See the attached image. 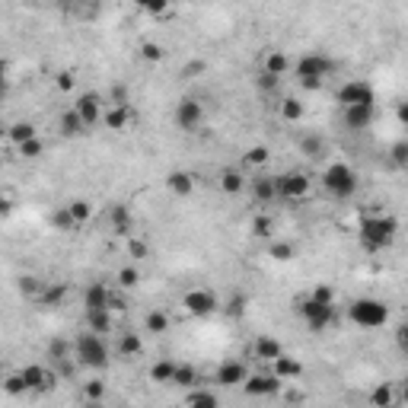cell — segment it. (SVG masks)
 <instances>
[{
    "label": "cell",
    "instance_id": "obj_14",
    "mask_svg": "<svg viewBox=\"0 0 408 408\" xmlns=\"http://www.w3.org/2000/svg\"><path fill=\"white\" fill-rule=\"evenodd\" d=\"M19 373H23L29 392H49V389H54V383H58V373L49 370V367H42V364H29Z\"/></svg>",
    "mask_w": 408,
    "mask_h": 408
},
{
    "label": "cell",
    "instance_id": "obj_29",
    "mask_svg": "<svg viewBox=\"0 0 408 408\" xmlns=\"http://www.w3.org/2000/svg\"><path fill=\"white\" fill-rule=\"evenodd\" d=\"M67 300V287L64 284H45V290L39 294V306H45V310H58L61 303Z\"/></svg>",
    "mask_w": 408,
    "mask_h": 408
},
{
    "label": "cell",
    "instance_id": "obj_58",
    "mask_svg": "<svg viewBox=\"0 0 408 408\" xmlns=\"http://www.w3.org/2000/svg\"><path fill=\"white\" fill-rule=\"evenodd\" d=\"M204 71H208V64H204V61H192V64L182 71V77H195V73H204Z\"/></svg>",
    "mask_w": 408,
    "mask_h": 408
},
{
    "label": "cell",
    "instance_id": "obj_2",
    "mask_svg": "<svg viewBox=\"0 0 408 408\" xmlns=\"http://www.w3.org/2000/svg\"><path fill=\"white\" fill-rule=\"evenodd\" d=\"M73 357H77V364L86 367V370H108V364H112V348L106 345V335L86 329L73 338Z\"/></svg>",
    "mask_w": 408,
    "mask_h": 408
},
{
    "label": "cell",
    "instance_id": "obj_35",
    "mask_svg": "<svg viewBox=\"0 0 408 408\" xmlns=\"http://www.w3.org/2000/svg\"><path fill=\"white\" fill-rule=\"evenodd\" d=\"M300 151H303V156H310V160H322L325 156V138H319V134H303Z\"/></svg>",
    "mask_w": 408,
    "mask_h": 408
},
{
    "label": "cell",
    "instance_id": "obj_42",
    "mask_svg": "<svg viewBox=\"0 0 408 408\" xmlns=\"http://www.w3.org/2000/svg\"><path fill=\"white\" fill-rule=\"evenodd\" d=\"M185 402L188 405H198V408H217L220 399H217V392H210V389H192L185 396Z\"/></svg>",
    "mask_w": 408,
    "mask_h": 408
},
{
    "label": "cell",
    "instance_id": "obj_49",
    "mask_svg": "<svg viewBox=\"0 0 408 408\" xmlns=\"http://www.w3.org/2000/svg\"><path fill=\"white\" fill-rule=\"evenodd\" d=\"M106 102L108 106H131V90L125 83H115L112 90L106 93Z\"/></svg>",
    "mask_w": 408,
    "mask_h": 408
},
{
    "label": "cell",
    "instance_id": "obj_53",
    "mask_svg": "<svg viewBox=\"0 0 408 408\" xmlns=\"http://www.w3.org/2000/svg\"><path fill=\"white\" fill-rule=\"evenodd\" d=\"M310 297L319 303H335V287H332V284H316V287L310 290Z\"/></svg>",
    "mask_w": 408,
    "mask_h": 408
},
{
    "label": "cell",
    "instance_id": "obj_45",
    "mask_svg": "<svg viewBox=\"0 0 408 408\" xmlns=\"http://www.w3.org/2000/svg\"><path fill=\"white\" fill-rule=\"evenodd\" d=\"M16 151L23 160H39V156L45 153V141L42 138H29V141H23V144H16Z\"/></svg>",
    "mask_w": 408,
    "mask_h": 408
},
{
    "label": "cell",
    "instance_id": "obj_23",
    "mask_svg": "<svg viewBox=\"0 0 408 408\" xmlns=\"http://www.w3.org/2000/svg\"><path fill=\"white\" fill-rule=\"evenodd\" d=\"M217 185H220L223 195H243L249 188V179L243 175V169H220V179H217Z\"/></svg>",
    "mask_w": 408,
    "mask_h": 408
},
{
    "label": "cell",
    "instance_id": "obj_50",
    "mask_svg": "<svg viewBox=\"0 0 408 408\" xmlns=\"http://www.w3.org/2000/svg\"><path fill=\"white\" fill-rule=\"evenodd\" d=\"M281 80H284V77H275V73H268V71H258L255 86H258L262 93H277V90H281Z\"/></svg>",
    "mask_w": 408,
    "mask_h": 408
},
{
    "label": "cell",
    "instance_id": "obj_15",
    "mask_svg": "<svg viewBox=\"0 0 408 408\" xmlns=\"http://www.w3.org/2000/svg\"><path fill=\"white\" fill-rule=\"evenodd\" d=\"M249 379V367L243 364V360H223L220 367H217V373H214V383L217 386H243Z\"/></svg>",
    "mask_w": 408,
    "mask_h": 408
},
{
    "label": "cell",
    "instance_id": "obj_33",
    "mask_svg": "<svg viewBox=\"0 0 408 408\" xmlns=\"http://www.w3.org/2000/svg\"><path fill=\"white\" fill-rule=\"evenodd\" d=\"M173 386H185V389H195V386H201L198 367H192V364H179V367H175Z\"/></svg>",
    "mask_w": 408,
    "mask_h": 408
},
{
    "label": "cell",
    "instance_id": "obj_25",
    "mask_svg": "<svg viewBox=\"0 0 408 408\" xmlns=\"http://www.w3.org/2000/svg\"><path fill=\"white\" fill-rule=\"evenodd\" d=\"M102 125L108 131H128V125H131V106H108L106 115H102Z\"/></svg>",
    "mask_w": 408,
    "mask_h": 408
},
{
    "label": "cell",
    "instance_id": "obj_28",
    "mask_svg": "<svg viewBox=\"0 0 408 408\" xmlns=\"http://www.w3.org/2000/svg\"><path fill=\"white\" fill-rule=\"evenodd\" d=\"M277 112H281L284 121H290V125H297V121L306 118V102H300L297 96H284L281 106H277Z\"/></svg>",
    "mask_w": 408,
    "mask_h": 408
},
{
    "label": "cell",
    "instance_id": "obj_8",
    "mask_svg": "<svg viewBox=\"0 0 408 408\" xmlns=\"http://www.w3.org/2000/svg\"><path fill=\"white\" fill-rule=\"evenodd\" d=\"M173 121H175V128H179V131L195 134L204 125V106L195 96L179 99V102H175V108H173Z\"/></svg>",
    "mask_w": 408,
    "mask_h": 408
},
{
    "label": "cell",
    "instance_id": "obj_56",
    "mask_svg": "<svg viewBox=\"0 0 408 408\" xmlns=\"http://www.w3.org/2000/svg\"><path fill=\"white\" fill-rule=\"evenodd\" d=\"M54 83H58V90H61V93H73L77 80H73V73H71V71H61L58 77H54Z\"/></svg>",
    "mask_w": 408,
    "mask_h": 408
},
{
    "label": "cell",
    "instance_id": "obj_51",
    "mask_svg": "<svg viewBox=\"0 0 408 408\" xmlns=\"http://www.w3.org/2000/svg\"><path fill=\"white\" fill-rule=\"evenodd\" d=\"M4 392H6V396H23V392H29L23 373H10V377L4 379Z\"/></svg>",
    "mask_w": 408,
    "mask_h": 408
},
{
    "label": "cell",
    "instance_id": "obj_4",
    "mask_svg": "<svg viewBox=\"0 0 408 408\" xmlns=\"http://www.w3.org/2000/svg\"><path fill=\"white\" fill-rule=\"evenodd\" d=\"M322 188H325V195H332V198L348 201L357 195L360 179L348 163H329V166L322 169Z\"/></svg>",
    "mask_w": 408,
    "mask_h": 408
},
{
    "label": "cell",
    "instance_id": "obj_3",
    "mask_svg": "<svg viewBox=\"0 0 408 408\" xmlns=\"http://www.w3.org/2000/svg\"><path fill=\"white\" fill-rule=\"evenodd\" d=\"M335 61L325 58V54L319 51H306L300 61L294 64V73H297V83L303 86V90H319V86L325 83V77H332L335 73Z\"/></svg>",
    "mask_w": 408,
    "mask_h": 408
},
{
    "label": "cell",
    "instance_id": "obj_39",
    "mask_svg": "<svg viewBox=\"0 0 408 408\" xmlns=\"http://www.w3.org/2000/svg\"><path fill=\"white\" fill-rule=\"evenodd\" d=\"M6 138H10L13 144H23V141H29V138H39V131H36V125H32V121H16V125H10Z\"/></svg>",
    "mask_w": 408,
    "mask_h": 408
},
{
    "label": "cell",
    "instance_id": "obj_16",
    "mask_svg": "<svg viewBox=\"0 0 408 408\" xmlns=\"http://www.w3.org/2000/svg\"><path fill=\"white\" fill-rule=\"evenodd\" d=\"M249 195H253V204H275L277 201V182L275 175H255L249 179Z\"/></svg>",
    "mask_w": 408,
    "mask_h": 408
},
{
    "label": "cell",
    "instance_id": "obj_52",
    "mask_svg": "<svg viewBox=\"0 0 408 408\" xmlns=\"http://www.w3.org/2000/svg\"><path fill=\"white\" fill-rule=\"evenodd\" d=\"M128 255L138 258V262H141V258H147V255H151V243L131 233V236H128Z\"/></svg>",
    "mask_w": 408,
    "mask_h": 408
},
{
    "label": "cell",
    "instance_id": "obj_40",
    "mask_svg": "<svg viewBox=\"0 0 408 408\" xmlns=\"http://www.w3.org/2000/svg\"><path fill=\"white\" fill-rule=\"evenodd\" d=\"M386 160H389L396 169H408V141H392Z\"/></svg>",
    "mask_w": 408,
    "mask_h": 408
},
{
    "label": "cell",
    "instance_id": "obj_22",
    "mask_svg": "<svg viewBox=\"0 0 408 408\" xmlns=\"http://www.w3.org/2000/svg\"><path fill=\"white\" fill-rule=\"evenodd\" d=\"M115 355L125 357V360H138L144 355V338H141L138 332H121L118 345H115Z\"/></svg>",
    "mask_w": 408,
    "mask_h": 408
},
{
    "label": "cell",
    "instance_id": "obj_1",
    "mask_svg": "<svg viewBox=\"0 0 408 408\" xmlns=\"http://www.w3.org/2000/svg\"><path fill=\"white\" fill-rule=\"evenodd\" d=\"M396 236H399V220L392 214H367V217H360V223H357V243L367 253H383V249H389L392 243H396Z\"/></svg>",
    "mask_w": 408,
    "mask_h": 408
},
{
    "label": "cell",
    "instance_id": "obj_43",
    "mask_svg": "<svg viewBox=\"0 0 408 408\" xmlns=\"http://www.w3.org/2000/svg\"><path fill=\"white\" fill-rule=\"evenodd\" d=\"M268 255L275 258V262H290V258L297 255V249H294V243H287V240H275L268 246Z\"/></svg>",
    "mask_w": 408,
    "mask_h": 408
},
{
    "label": "cell",
    "instance_id": "obj_37",
    "mask_svg": "<svg viewBox=\"0 0 408 408\" xmlns=\"http://www.w3.org/2000/svg\"><path fill=\"white\" fill-rule=\"evenodd\" d=\"M144 329L153 332V335H166V332H169V316L163 310H151L144 316Z\"/></svg>",
    "mask_w": 408,
    "mask_h": 408
},
{
    "label": "cell",
    "instance_id": "obj_7",
    "mask_svg": "<svg viewBox=\"0 0 408 408\" xmlns=\"http://www.w3.org/2000/svg\"><path fill=\"white\" fill-rule=\"evenodd\" d=\"M275 182H277V201H284V204L303 201L312 192V179L303 169H287V173L275 175Z\"/></svg>",
    "mask_w": 408,
    "mask_h": 408
},
{
    "label": "cell",
    "instance_id": "obj_44",
    "mask_svg": "<svg viewBox=\"0 0 408 408\" xmlns=\"http://www.w3.org/2000/svg\"><path fill=\"white\" fill-rule=\"evenodd\" d=\"M45 290V281H39L36 275H26V277H19V294L23 297H29V300H39V294Z\"/></svg>",
    "mask_w": 408,
    "mask_h": 408
},
{
    "label": "cell",
    "instance_id": "obj_12",
    "mask_svg": "<svg viewBox=\"0 0 408 408\" xmlns=\"http://www.w3.org/2000/svg\"><path fill=\"white\" fill-rule=\"evenodd\" d=\"M73 108H77L80 118L86 121V128H93V125H99V121H102V115H106L108 102H106V96H102V93L86 90V93H77V102H73Z\"/></svg>",
    "mask_w": 408,
    "mask_h": 408
},
{
    "label": "cell",
    "instance_id": "obj_30",
    "mask_svg": "<svg viewBox=\"0 0 408 408\" xmlns=\"http://www.w3.org/2000/svg\"><path fill=\"white\" fill-rule=\"evenodd\" d=\"M49 220H51V230H58V233H73V230H80V223L73 220V214L67 210V204H61Z\"/></svg>",
    "mask_w": 408,
    "mask_h": 408
},
{
    "label": "cell",
    "instance_id": "obj_32",
    "mask_svg": "<svg viewBox=\"0 0 408 408\" xmlns=\"http://www.w3.org/2000/svg\"><path fill=\"white\" fill-rule=\"evenodd\" d=\"M175 360H169V357H163V360H156V364L151 367V379L153 383H160V386H169L173 383V377H175Z\"/></svg>",
    "mask_w": 408,
    "mask_h": 408
},
{
    "label": "cell",
    "instance_id": "obj_11",
    "mask_svg": "<svg viewBox=\"0 0 408 408\" xmlns=\"http://www.w3.org/2000/svg\"><path fill=\"white\" fill-rule=\"evenodd\" d=\"M54 6L73 23H96L102 13V0H54Z\"/></svg>",
    "mask_w": 408,
    "mask_h": 408
},
{
    "label": "cell",
    "instance_id": "obj_13",
    "mask_svg": "<svg viewBox=\"0 0 408 408\" xmlns=\"http://www.w3.org/2000/svg\"><path fill=\"white\" fill-rule=\"evenodd\" d=\"M281 383L284 379L277 377L275 370L271 373H249V379L243 383V392L253 399H265V396H277L281 392Z\"/></svg>",
    "mask_w": 408,
    "mask_h": 408
},
{
    "label": "cell",
    "instance_id": "obj_19",
    "mask_svg": "<svg viewBox=\"0 0 408 408\" xmlns=\"http://www.w3.org/2000/svg\"><path fill=\"white\" fill-rule=\"evenodd\" d=\"M86 310H112V290H108L102 281L86 284V290H83V312Z\"/></svg>",
    "mask_w": 408,
    "mask_h": 408
},
{
    "label": "cell",
    "instance_id": "obj_27",
    "mask_svg": "<svg viewBox=\"0 0 408 408\" xmlns=\"http://www.w3.org/2000/svg\"><path fill=\"white\" fill-rule=\"evenodd\" d=\"M290 58L284 51H275V49H268L265 51V58H262V71H268V73H275V77H287V71H290Z\"/></svg>",
    "mask_w": 408,
    "mask_h": 408
},
{
    "label": "cell",
    "instance_id": "obj_10",
    "mask_svg": "<svg viewBox=\"0 0 408 408\" xmlns=\"http://www.w3.org/2000/svg\"><path fill=\"white\" fill-rule=\"evenodd\" d=\"M338 106L348 108V106H373L377 102V93H373V86L367 83V80H348V83L338 86L335 93Z\"/></svg>",
    "mask_w": 408,
    "mask_h": 408
},
{
    "label": "cell",
    "instance_id": "obj_36",
    "mask_svg": "<svg viewBox=\"0 0 408 408\" xmlns=\"http://www.w3.org/2000/svg\"><path fill=\"white\" fill-rule=\"evenodd\" d=\"M249 230H253V236H258V240H268L271 230H275V217L258 210V214H253V220H249Z\"/></svg>",
    "mask_w": 408,
    "mask_h": 408
},
{
    "label": "cell",
    "instance_id": "obj_47",
    "mask_svg": "<svg viewBox=\"0 0 408 408\" xmlns=\"http://www.w3.org/2000/svg\"><path fill=\"white\" fill-rule=\"evenodd\" d=\"M271 160V151L265 144H255V147H249L246 151V156H243V163L246 166H265V163Z\"/></svg>",
    "mask_w": 408,
    "mask_h": 408
},
{
    "label": "cell",
    "instance_id": "obj_59",
    "mask_svg": "<svg viewBox=\"0 0 408 408\" xmlns=\"http://www.w3.org/2000/svg\"><path fill=\"white\" fill-rule=\"evenodd\" d=\"M396 118H399V125L408 128V102H399L396 106Z\"/></svg>",
    "mask_w": 408,
    "mask_h": 408
},
{
    "label": "cell",
    "instance_id": "obj_9",
    "mask_svg": "<svg viewBox=\"0 0 408 408\" xmlns=\"http://www.w3.org/2000/svg\"><path fill=\"white\" fill-rule=\"evenodd\" d=\"M217 306H220L217 294H214V290H204V287H195V290H188V294L182 297V310H185L188 316H195V319L214 316Z\"/></svg>",
    "mask_w": 408,
    "mask_h": 408
},
{
    "label": "cell",
    "instance_id": "obj_34",
    "mask_svg": "<svg viewBox=\"0 0 408 408\" xmlns=\"http://www.w3.org/2000/svg\"><path fill=\"white\" fill-rule=\"evenodd\" d=\"M396 402H399V392H396V386H392V383H379L377 389L370 392V405H377V408L396 405Z\"/></svg>",
    "mask_w": 408,
    "mask_h": 408
},
{
    "label": "cell",
    "instance_id": "obj_26",
    "mask_svg": "<svg viewBox=\"0 0 408 408\" xmlns=\"http://www.w3.org/2000/svg\"><path fill=\"white\" fill-rule=\"evenodd\" d=\"M83 319H86V329H90V332H99V335H108V332H115L112 310H86Z\"/></svg>",
    "mask_w": 408,
    "mask_h": 408
},
{
    "label": "cell",
    "instance_id": "obj_55",
    "mask_svg": "<svg viewBox=\"0 0 408 408\" xmlns=\"http://www.w3.org/2000/svg\"><path fill=\"white\" fill-rule=\"evenodd\" d=\"M141 58H144V61H163V45L144 42V45H141Z\"/></svg>",
    "mask_w": 408,
    "mask_h": 408
},
{
    "label": "cell",
    "instance_id": "obj_46",
    "mask_svg": "<svg viewBox=\"0 0 408 408\" xmlns=\"http://www.w3.org/2000/svg\"><path fill=\"white\" fill-rule=\"evenodd\" d=\"M115 277H118V287H121V290H134V287L141 284V271L134 268V265H125V268H118V275H115Z\"/></svg>",
    "mask_w": 408,
    "mask_h": 408
},
{
    "label": "cell",
    "instance_id": "obj_21",
    "mask_svg": "<svg viewBox=\"0 0 408 408\" xmlns=\"http://www.w3.org/2000/svg\"><path fill=\"white\" fill-rule=\"evenodd\" d=\"M253 355H255V360L275 364V360L284 355V345L277 342V338H271V335H258L255 342H253Z\"/></svg>",
    "mask_w": 408,
    "mask_h": 408
},
{
    "label": "cell",
    "instance_id": "obj_57",
    "mask_svg": "<svg viewBox=\"0 0 408 408\" xmlns=\"http://www.w3.org/2000/svg\"><path fill=\"white\" fill-rule=\"evenodd\" d=\"M396 345H399V351H402V355L408 357V322H402L396 329Z\"/></svg>",
    "mask_w": 408,
    "mask_h": 408
},
{
    "label": "cell",
    "instance_id": "obj_24",
    "mask_svg": "<svg viewBox=\"0 0 408 408\" xmlns=\"http://www.w3.org/2000/svg\"><path fill=\"white\" fill-rule=\"evenodd\" d=\"M166 188L175 195V198H188L195 192V175L185 173V169H175V173L166 175Z\"/></svg>",
    "mask_w": 408,
    "mask_h": 408
},
{
    "label": "cell",
    "instance_id": "obj_41",
    "mask_svg": "<svg viewBox=\"0 0 408 408\" xmlns=\"http://www.w3.org/2000/svg\"><path fill=\"white\" fill-rule=\"evenodd\" d=\"M49 357H51V364L73 357V338H71V342H64V338H54V342H49Z\"/></svg>",
    "mask_w": 408,
    "mask_h": 408
},
{
    "label": "cell",
    "instance_id": "obj_18",
    "mask_svg": "<svg viewBox=\"0 0 408 408\" xmlns=\"http://www.w3.org/2000/svg\"><path fill=\"white\" fill-rule=\"evenodd\" d=\"M108 227H112V233L115 236H131V230H134V214H131V208L128 204H112L108 208Z\"/></svg>",
    "mask_w": 408,
    "mask_h": 408
},
{
    "label": "cell",
    "instance_id": "obj_60",
    "mask_svg": "<svg viewBox=\"0 0 408 408\" xmlns=\"http://www.w3.org/2000/svg\"><path fill=\"white\" fill-rule=\"evenodd\" d=\"M399 402H408V379H402V389H399Z\"/></svg>",
    "mask_w": 408,
    "mask_h": 408
},
{
    "label": "cell",
    "instance_id": "obj_5",
    "mask_svg": "<svg viewBox=\"0 0 408 408\" xmlns=\"http://www.w3.org/2000/svg\"><path fill=\"white\" fill-rule=\"evenodd\" d=\"M297 316L303 319L306 329H310L312 335H322V332H329L338 325L335 303H319V300H312L310 294H306L303 300H297Z\"/></svg>",
    "mask_w": 408,
    "mask_h": 408
},
{
    "label": "cell",
    "instance_id": "obj_54",
    "mask_svg": "<svg viewBox=\"0 0 408 408\" xmlns=\"http://www.w3.org/2000/svg\"><path fill=\"white\" fill-rule=\"evenodd\" d=\"M134 4H138L144 13H153V16H160V13L169 10V0H134Z\"/></svg>",
    "mask_w": 408,
    "mask_h": 408
},
{
    "label": "cell",
    "instance_id": "obj_17",
    "mask_svg": "<svg viewBox=\"0 0 408 408\" xmlns=\"http://www.w3.org/2000/svg\"><path fill=\"white\" fill-rule=\"evenodd\" d=\"M373 115H377V108L373 106H348L342 108V121L348 131H367V128L373 125Z\"/></svg>",
    "mask_w": 408,
    "mask_h": 408
},
{
    "label": "cell",
    "instance_id": "obj_6",
    "mask_svg": "<svg viewBox=\"0 0 408 408\" xmlns=\"http://www.w3.org/2000/svg\"><path fill=\"white\" fill-rule=\"evenodd\" d=\"M348 316L355 319L360 329H379V325H386V319H389V306L383 300H373V297H357V300L348 306Z\"/></svg>",
    "mask_w": 408,
    "mask_h": 408
},
{
    "label": "cell",
    "instance_id": "obj_38",
    "mask_svg": "<svg viewBox=\"0 0 408 408\" xmlns=\"http://www.w3.org/2000/svg\"><path fill=\"white\" fill-rule=\"evenodd\" d=\"M67 210L73 214V220H77L80 227H86V223L93 220V204L86 201V198H73V201H67Z\"/></svg>",
    "mask_w": 408,
    "mask_h": 408
},
{
    "label": "cell",
    "instance_id": "obj_31",
    "mask_svg": "<svg viewBox=\"0 0 408 408\" xmlns=\"http://www.w3.org/2000/svg\"><path fill=\"white\" fill-rule=\"evenodd\" d=\"M271 370L277 373L281 379H294V377H303V364L300 360H294V357H287V355H281L271 364Z\"/></svg>",
    "mask_w": 408,
    "mask_h": 408
},
{
    "label": "cell",
    "instance_id": "obj_48",
    "mask_svg": "<svg viewBox=\"0 0 408 408\" xmlns=\"http://www.w3.org/2000/svg\"><path fill=\"white\" fill-rule=\"evenodd\" d=\"M106 399V383L102 379H90V383H83V402H90V405H96Z\"/></svg>",
    "mask_w": 408,
    "mask_h": 408
},
{
    "label": "cell",
    "instance_id": "obj_20",
    "mask_svg": "<svg viewBox=\"0 0 408 408\" xmlns=\"http://www.w3.org/2000/svg\"><path fill=\"white\" fill-rule=\"evenodd\" d=\"M83 131H90V128H86V121L80 118V112L73 106L64 108V112L58 115V134H61V138L71 141V138H80Z\"/></svg>",
    "mask_w": 408,
    "mask_h": 408
}]
</instances>
